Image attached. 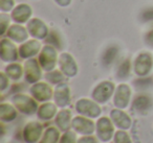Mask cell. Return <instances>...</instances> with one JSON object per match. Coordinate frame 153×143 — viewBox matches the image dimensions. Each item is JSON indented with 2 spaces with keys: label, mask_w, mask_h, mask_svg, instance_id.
<instances>
[{
  "label": "cell",
  "mask_w": 153,
  "mask_h": 143,
  "mask_svg": "<svg viewBox=\"0 0 153 143\" xmlns=\"http://www.w3.org/2000/svg\"><path fill=\"white\" fill-rule=\"evenodd\" d=\"M76 110L79 114L85 116V117H89V118L99 117V116L101 115V112H102V110L99 107L98 103L90 100V99H86V98H82L76 101Z\"/></svg>",
  "instance_id": "obj_1"
},
{
  "label": "cell",
  "mask_w": 153,
  "mask_h": 143,
  "mask_svg": "<svg viewBox=\"0 0 153 143\" xmlns=\"http://www.w3.org/2000/svg\"><path fill=\"white\" fill-rule=\"evenodd\" d=\"M13 103L15 105V107L17 108V110H19L20 112H22L23 114H30L35 113L37 111V102L34 100V98L27 96L24 94H17L13 97Z\"/></svg>",
  "instance_id": "obj_2"
},
{
  "label": "cell",
  "mask_w": 153,
  "mask_h": 143,
  "mask_svg": "<svg viewBox=\"0 0 153 143\" xmlns=\"http://www.w3.org/2000/svg\"><path fill=\"white\" fill-rule=\"evenodd\" d=\"M114 126L109 118L101 117L97 122V135L103 142H108L114 136Z\"/></svg>",
  "instance_id": "obj_3"
},
{
  "label": "cell",
  "mask_w": 153,
  "mask_h": 143,
  "mask_svg": "<svg viewBox=\"0 0 153 143\" xmlns=\"http://www.w3.org/2000/svg\"><path fill=\"white\" fill-rule=\"evenodd\" d=\"M39 63L43 70L51 71L55 68L57 63V52L53 46H45L43 47L42 51L39 57Z\"/></svg>",
  "instance_id": "obj_4"
},
{
  "label": "cell",
  "mask_w": 153,
  "mask_h": 143,
  "mask_svg": "<svg viewBox=\"0 0 153 143\" xmlns=\"http://www.w3.org/2000/svg\"><path fill=\"white\" fill-rule=\"evenodd\" d=\"M42 124L36 121L28 122L23 130V139L26 143H36L42 138Z\"/></svg>",
  "instance_id": "obj_5"
},
{
  "label": "cell",
  "mask_w": 153,
  "mask_h": 143,
  "mask_svg": "<svg viewBox=\"0 0 153 143\" xmlns=\"http://www.w3.org/2000/svg\"><path fill=\"white\" fill-rule=\"evenodd\" d=\"M114 91V85L111 82H102L96 87L92 92V98L97 102L104 103L108 100L113 94Z\"/></svg>",
  "instance_id": "obj_6"
},
{
  "label": "cell",
  "mask_w": 153,
  "mask_h": 143,
  "mask_svg": "<svg viewBox=\"0 0 153 143\" xmlns=\"http://www.w3.org/2000/svg\"><path fill=\"white\" fill-rule=\"evenodd\" d=\"M153 59L149 53H140L134 61V71L137 75L145 76L152 70Z\"/></svg>",
  "instance_id": "obj_7"
},
{
  "label": "cell",
  "mask_w": 153,
  "mask_h": 143,
  "mask_svg": "<svg viewBox=\"0 0 153 143\" xmlns=\"http://www.w3.org/2000/svg\"><path fill=\"white\" fill-rule=\"evenodd\" d=\"M71 126L76 133L82 135H91L94 132V123L85 116H76L72 119Z\"/></svg>",
  "instance_id": "obj_8"
},
{
  "label": "cell",
  "mask_w": 153,
  "mask_h": 143,
  "mask_svg": "<svg viewBox=\"0 0 153 143\" xmlns=\"http://www.w3.org/2000/svg\"><path fill=\"white\" fill-rule=\"evenodd\" d=\"M59 66L61 72L65 74L66 76H74L78 72V67H76V61L69 53H62L60 55L59 60Z\"/></svg>",
  "instance_id": "obj_9"
},
{
  "label": "cell",
  "mask_w": 153,
  "mask_h": 143,
  "mask_svg": "<svg viewBox=\"0 0 153 143\" xmlns=\"http://www.w3.org/2000/svg\"><path fill=\"white\" fill-rule=\"evenodd\" d=\"M33 97L39 101H47L53 96V89L46 83H36L30 89Z\"/></svg>",
  "instance_id": "obj_10"
},
{
  "label": "cell",
  "mask_w": 153,
  "mask_h": 143,
  "mask_svg": "<svg viewBox=\"0 0 153 143\" xmlns=\"http://www.w3.org/2000/svg\"><path fill=\"white\" fill-rule=\"evenodd\" d=\"M131 96V90L128 85L122 84L117 87L114 95V105L117 109H125L128 105Z\"/></svg>",
  "instance_id": "obj_11"
},
{
  "label": "cell",
  "mask_w": 153,
  "mask_h": 143,
  "mask_svg": "<svg viewBox=\"0 0 153 143\" xmlns=\"http://www.w3.org/2000/svg\"><path fill=\"white\" fill-rule=\"evenodd\" d=\"M41 66L35 59H30L24 64V75L28 83H37L41 78Z\"/></svg>",
  "instance_id": "obj_12"
},
{
  "label": "cell",
  "mask_w": 153,
  "mask_h": 143,
  "mask_svg": "<svg viewBox=\"0 0 153 143\" xmlns=\"http://www.w3.org/2000/svg\"><path fill=\"white\" fill-rule=\"evenodd\" d=\"M111 121L121 130H128L131 126V118L122 110L113 109L110 112Z\"/></svg>",
  "instance_id": "obj_13"
},
{
  "label": "cell",
  "mask_w": 153,
  "mask_h": 143,
  "mask_svg": "<svg viewBox=\"0 0 153 143\" xmlns=\"http://www.w3.org/2000/svg\"><path fill=\"white\" fill-rule=\"evenodd\" d=\"M19 51L17 50L16 46L11 41L3 39L1 41V59L5 62H13L16 61L18 57Z\"/></svg>",
  "instance_id": "obj_14"
},
{
  "label": "cell",
  "mask_w": 153,
  "mask_h": 143,
  "mask_svg": "<svg viewBox=\"0 0 153 143\" xmlns=\"http://www.w3.org/2000/svg\"><path fill=\"white\" fill-rule=\"evenodd\" d=\"M55 101L59 107H66L70 102L69 87L66 84H60L55 90Z\"/></svg>",
  "instance_id": "obj_15"
},
{
  "label": "cell",
  "mask_w": 153,
  "mask_h": 143,
  "mask_svg": "<svg viewBox=\"0 0 153 143\" xmlns=\"http://www.w3.org/2000/svg\"><path fill=\"white\" fill-rule=\"evenodd\" d=\"M39 50H40V43L36 40H30L20 46L19 55L23 59H28L36 55Z\"/></svg>",
  "instance_id": "obj_16"
},
{
  "label": "cell",
  "mask_w": 153,
  "mask_h": 143,
  "mask_svg": "<svg viewBox=\"0 0 153 143\" xmlns=\"http://www.w3.org/2000/svg\"><path fill=\"white\" fill-rule=\"evenodd\" d=\"M28 32H30L33 37L38 39H43L47 35V28L45 24L39 19H33L28 22Z\"/></svg>",
  "instance_id": "obj_17"
},
{
  "label": "cell",
  "mask_w": 153,
  "mask_h": 143,
  "mask_svg": "<svg viewBox=\"0 0 153 143\" xmlns=\"http://www.w3.org/2000/svg\"><path fill=\"white\" fill-rule=\"evenodd\" d=\"M55 122L60 130H62V132L69 130V128L71 125V112L69 110L60 111L56 116Z\"/></svg>",
  "instance_id": "obj_18"
},
{
  "label": "cell",
  "mask_w": 153,
  "mask_h": 143,
  "mask_svg": "<svg viewBox=\"0 0 153 143\" xmlns=\"http://www.w3.org/2000/svg\"><path fill=\"white\" fill-rule=\"evenodd\" d=\"M30 14H32V10L27 4H20L14 10L12 17L18 23H23L30 17Z\"/></svg>",
  "instance_id": "obj_19"
},
{
  "label": "cell",
  "mask_w": 153,
  "mask_h": 143,
  "mask_svg": "<svg viewBox=\"0 0 153 143\" xmlns=\"http://www.w3.org/2000/svg\"><path fill=\"white\" fill-rule=\"evenodd\" d=\"M17 117V110L9 103H1L0 105V119L2 122H10Z\"/></svg>",
  "instance_id": "obj_20"
},
{
  "label": "cell",
  "mask_w": 153,
  "mask_h": 143,
  "mask_svg": "<svg viewBox=\"0 0 153 143\" xmlns=\"http://www.w3.org/2000/svg\"><path fill=\"white\" fill-rule=\"evenodd\" d=\"M7 36L10 39L16 41V42H23L27 39V32L22 26L13 25L7 30Z\"/></svg>",
  "instance_id": "obj_21"
},
{
  "label": "cell",
  "mask_w": 153,
  "mask_h": 143,
  "mask_svg": "<svg viewBox=\"0 0 153 143\" xmlns=\"http://www.w3.org/2000/svg\"><path fill=\"white\" fill-rule=\"evenodd\" d=\"M57 113V107L51 102L43 103L38 110V117L42 120H49Z\"/></svg>",
  "instance_id": "obj_22"
},
{
  "label": "cell",
  "mask_w": 153,
  "mask_h": 143,
  "mask_svg": "<svg viewBox=\"0 0 153 143\" xmlns=\"http://www.w3.org/2000/svg\"><path fill=\"white\" fill-rule=\"evenodd\" d=\"M152 105V100L146 95H140L133 100V109L140 113H146Z\"/></svg>",
  "instance_id": "obj_23"
},
{
  "label": "cell",
  "mask_w": 153,
  "mask_h": 143,
  "mask_svg": "<svg viewBox=\"0 0 153 143\" xmlns=\"http://www.w3.org/2000/svg\"><path fill=\"white\" fill-rule=\"evenodd\" d=\"M60 141V132L58 128L51 126L46 128L42 135L39 143H59Z\"/></svg>",
  "instance_id": "obj_24"
},
{
  "label": "cell",
  "mask_w": 153,
  "mask_h": 143,
  "mask_svg": "<svg viewBox=\"0 0 153 143\" xmlns=\"http://www.w3.org/2000/svg\"><path fill=\"white\" fill-rule=\"evenodd\" d=\"M5 73L10 78L14 80H18L22 76L23 70H22L21 65H19V64H11L5 68Z\"/></svg>",
  "instance_id": "obj_25"
},
{
  "label": "cell",
  "mask_w": 153,
  "mask_h": 143,
  "mask_svg": "<svg viewBox=\"0 0 153 143\" xmlns=\"http://www.w3.org/2000/svg\"><path fill=\"white\" fill-rule=\"evenodd\" d=\"M113 140H114V143H132L130 136L124 130H117L113 136Z\"/></svg>",
  "instance_id": "obj_26"
},
{
  "label": "cell",
  "mask_w": 153,
  "mask_h": 143,
  "mask_svg": "<svg viewBox=\"0 0 153 143\" xmlns=\"http://www.w3.org/2000/svg\"><path fill=\"white\" fill-rule=\"evenodd\" d=\"M117 49L114 48V47H111V48L107 49L106 52L103 55V63L105 65H110L113 62V60L115 59V57H117Z\"/></svg>",
  "instance_id": "obj_27"
},
{
  "label": "cell",
  "mask_w": 153,
  "mask_h": 143,
  "mask_svg": "<svg viewBox=\"0 0 153 143\" xmlns=\"http://www.w3.org/2000/svg\"><path fill=\"white\" fill-rule=\"evenodd\" d=\"M45 77H46V80H48V82L53 83V84H59V83H61L64 80L63 73H62V72H59V71L48 72Z\"/></svg>",
  "instance_id": "obj_28"
},
{
  "label": "cell",
  "mask_w": 153,
  "mask_h": 143,
  "mask_svg": "<svg viewBox=\"0 0 153 143\" xmlns=\"http://www.w3.org/2000/svg\"><path fill=\"white\" fill-rule=\"evenodd\" d=\"M76 135L72 130H66L64 132L63 136L60 138L59 143H76Z\"/></svg>",
  "instance_id": "obj_29"
},
{
  "label": "cell",
  "mask_w": 153,
  "mask_h": 143,
  "mask_svg": "<svg viewBox=\"0 0 153 143\" xmlns=\"http://www.w3.org/2000/svg\"><path fill=\"white\" fill-rule=\"evenodd\" d=\"M130 72V63L129 61H125L119 68V71H117V76L120 78H124L129 74Z\"/></svg>",
  "instance_id": "obj_30"
},
{
  "label": "cell",
  "mask_w": 153,
  "mask_h": 143,
  "mask_svg": "<svg viewBox=\"0 0 153 143\" xmlns=\"http://www.w3.org/2000/svg\"><path fill=\"white\" fill-rule=\"evenodd\" d=\"M76 143H98L97 139L94 136H90V135H84L83 137L78 139Z\"/></svg>",
  "instance_id": "obj_31"
},
{
  "label": "cell",
  "mask_w": 153,
  "mask_h": 143,
  "mask_svg": "<svg viewBox=\"0 0 153 143\" xmlns=\"http://www.w3.org/2000/svg\"><path fill=\"white\" fill-rule=\"evenodd\" d=\"M47 42L51 43V45H53V46L56 47H60V41H59V38H58L57 34H55V32H51V35L48 36V38H47Z\"/></svg>",
  "instance_id": "obj_32"
},
{
  "label": "cell",
  "mask_w": 153,
  "mask_h": 143,
  "mask_svg": "<svg viewBox=\"0 0 153 143\" xmlns=\"http://www.w3.org/2000/svg\"><path fill=\"white\" fill-rule=\"evenodd\" d=\"M0 5L2 11H10L13 7L14 1L13 0H0Z\"/></svg>",
  "instance_id": "obj_33"
},
{
  "label": "cell",
  "mask_w": 153,
  "mask_h": 143,
  "mask_svg": "<svg viewBox=\"0 0 153 143\" xmlns=\"http://www.w3.org/2000/svg\"><path fill=\"white\" fill-rule=\"evenodd\" d=\"M7 86H9V76L5 75L4 72L1 73V90H5Z\"/></svg>",
  "instance_id": "obj_34"
},
{
  "label": "cell",
  "mask_w": 153,
  "mask_h": 143,
  "mask_svg": "<svg viewBox=\"0 0 153 143\" xmlns=\"http://www.w3.org/2000/svg\"><path fill=\"white\" fill-rule=\"evenodd\" d=\"M143 18L145 20H152L153 19V9H149L144 12L143 14Z\"/></svg>",
  "instance_id": "obj_35"
},
{
  "label": "cell",
  "mask_w": 153,
  "mask_h": 143,
  "mask_svg": "<svg viewBox=\"0 0 153 143\" xmlns=\"http://www.w3.org/2000/svg\"><path fill=\"white\" fill-rule=\"evenodd\" d=\"M145 39H146L147 44L153 46V29H151L150 32L146 35V38H145Z\"/></svg>",
  "instance_id": "obj_36"
},
{
  "label": "cell",
  "mask_w": 153,
  "mask_h": 143,
  "mask_svg": "<svg viewBox=\"0 0 153 143\" xmlns=\"http://www.w3.org/2000/svg\"><path fill=\"white\" fill-rule=\"evenodd\" d=\"M58 4L62 5V7H66L70 3V0H56Z\"/></svg>",
  "instance_id": "obj_37"
}]
</instances>
